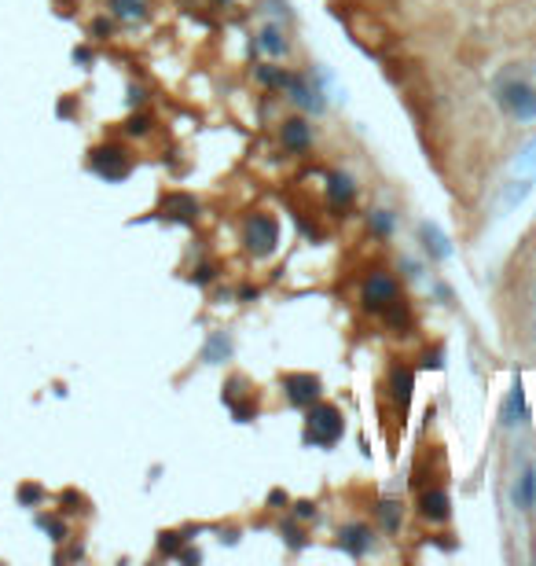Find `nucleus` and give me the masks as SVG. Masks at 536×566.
<instances>
[{
    "mask_svg": "<svg viewBox=\"0 0 536 566\" xmlns=\"http://www.w3.org/2000/svg\"><path fill=\"white\" fill-rule=\"evenodd\" d=\"M92 173H100L103 181H122V176L129 173V158L122 148H115V143H107V148H96L92 151Z\"/></svg>",
    "mask_w": 536,
    "mask_h": 566,
    "instance_id": "39448f33",
    "label": "nucleus"
},
{
    "mask_svg": "<svg viewBox=\"0 0 536 566\" xmlns=\"http://www.w3.org/2000/svg\"><path fill=\"white\" fill-rule=\"evenodd\" d=\"M287 397H290V404H298V409L316 404L320 401V379L316 375H290L287 379Z\"/></svg>",
    "mask_w": 536,
    "mask_h": 566,
    "instance_id": "6e6552de",
    "label": "nucleus"
},
{
    "mask_svg": "<svg viewBox=\"0 0 536 566\" xmlns=\"http://www.w3.org/2000/svg\"><path fill=\"white\" fill-rule=\"evenodd\" d=\"M499 419H503V427H522L529 412H525V390H522V379H514L511 382V390H507V401H503V409H499Z\"/></svg>",
    "mask_w": 536,
    "mask_h": 566,
    "instance_id": "0eeeda50",
    "label": "nucleus"
},
{
    "mask_svg": "<svg viewBox=\"0 0 536 566\" xmlns=\"http://www.w3.org/2000/svg\"><path fill=\"white\" fill-rule=\"evenodd\" d=\"M257 81L268 85V89H283L287 85V74L280 67H272V63H265V67H257Z\"/></svg>",
    "mask_w": 536,
    "mask_h": 566,
    "instance_id": "4be33fe9",
    "label": "nucleus"
},
{
    "mask_svg": "<svg viewBox=\"0 0 536 566\" xmlns=\"http://www.w3.org/2000/svg\"><path fill=\"white\" fill-rule=\"evenodd\" d=\"M536 181H529V176H518V181H511L507 184V191H503V199H499V206L503 210H514L518 202H522L525 195H529V188H532Z\"/></svg>",
    "mask_w": 536,
    "mask_h": 566,
    "instance_id": "a211bd4d",
    "label": "nucleus"
},
{
    "mask_svg": "<svg viewBox=\"0 0 536 566\" xmlns=\"http://www.w3.org/2000/svg\"><path fill=\"white\" fill-rule=\"evenodd\" d=\"M283 148L290 151V155H301L308 143H313V125H308L305 118H290V122H283Z\"/></svg>",
    "mask_w": 536,
    "mask_h": 566,
    "instance_id": "1a4fd4ad",
    "label": "nucleus"
},
{
    "mask_svg": "<svg viewBox=\"0 0 536 566\" xmlns=\"http://www.w3.org/2000/svg\"><path fill=\"white\" fill-rule=\"evenodd\" d=\"M419 511H422V519H430V522H445L448 519V493L445 489H426L419 496Z\"/></svg>",
    "mask_w": 536,
    "mask_h": 566,
    "instance_id": "9b49d317",
    "label": "nucleus"
},
{
    "mask_svg": "<svg viewBox=\"0 0 536 566\" xmlns=\"http://www.w3.org/2000/svg\"><path fill=\"white\" fill-rule=\"evenodd\" d=\"M327 199L334 206H349L356 199V184H353V176L346 173H327Z\"/></svg>",
    "mask_w": 536,
    "mask_h": 566,
    "instance_id": "ddd939ff",
    "label": "nucleus"
},
{
    "mask_svg": "<svg viewBox=\"0 0 536 566\" xmlns=\"http://www.w3.org/2000/svg\"><path fill=\"white\" fill-rule=\"evenodd\" d=\"M202 357H206L209 364H221V361H228V357H232V338L224 335V331L209 335V342H206V349H202Z\"/></svg>",
    "mask_w": 536,
    "mask_h": 566,
    "instance_id": "2eb2a0df",
    "label": "nucleus"
},
{
    "mask_svg": "<svg viewBox=\"0 0 536 566\" xmlns=\"http://www.w3.org/2000/svg\"><path fill=\"white\" fill-rule=\"evenodd\" d=\"M287 96H290V100H294L301 110H313V115H320V110H323V100H320V85H313V81H308V77H298V74H287Z\"/></svg>",
    "mask_w": 536,
    "mask_h": 566,
    "instance_id": "423d86ee",
    "label": "nucleus"
},
{
    "mask_svg": "<svg viewBox=\"0 0 536 566\" xmlns=\"http://www.w3.org/2000/svg\"><path fill=\"white\" fill-rule=\"evenodd\" d=\"M397 298H400V287H397V280L389 276V272H371V276L364 280L360 302H364L367 313H386Z\"/></svg>",
    "mask_w": 536,
    "mask_h": 566,
    "instance_id": "7ed1b4c3",
    "label": "nucleus"
},
{
    "mask_svg": "<svg viewBox=\"0 0 536 566\" xmlns=\"http://www.w3.org/2000/svg\"><path fill=\"white\" fill-rule=\"evenodd\" d=\"M37 526H44L48 533H52V541H67V526H59L52 519H37Z\"/></svg>",
    "mask_w": 536,
    "mask_h": 566,
    "instance_id": "393cba45",
    "label": "nucleus"
},
{
    "mask_svg": "<svg viewBox=\"0 0 536 566\" xmlns=\"http://www.w3.org/2000/svg\"><path fill=\"white\" fill-rule=\"evenodd\" d=\"M217 4H228V0H217Z\"/></svg>",
    "mask_w": 536,
    "mask_h": 566,
    "instance_id": "c85d7f7f",
    "label": "nucleus"
},
{
    "mask_svg": "<svg viewBox=\"0 0 536 566\" xmlns=\"http://www.w3.org/2000/svg\"><path fill=\"white\" fill-rule=\"evenodd\" d=\"M74 59H77V63H89L92 56H89V48H77V52H74Z\"/></svg>",
    "mask_w": 536,
    "mask_h": 566,
    "instance_id": "cd10ccee",
    "label": "nucleus"
},
{
    "mask_svg": "<svg viewBox=\"0 0 536 566\" xmlns=\"http://www.w3.org/2000/svg\"><path fill=\"white\" fill-rule=\"evenodd\" d=\"M412 386H415V375H412L408 368H393V371H389V394H393V401H397L400 412H408Z\"/></svg>",
    "mask_w": 536,
    "mask_h": 566,
    "instance_id": "f8f14e48",
    "label": "nucleus"
},
{
    "mask_svg": "<svg viewBox=\"0 0 536 566\" xmlns=\"http://www.w3.org/2000/svg\"><path fill=\"white\" fill-rule=\"evenodd\" d=\"M514 173H518V176H529V181H536V143H529V148L518 155Z\"/></svg>",
    "mask_w": 536,
    "mask_h": 566,
    "instance_id": "412c9836",
    "label": "nucleus"
},
{
    "mask_svg": "<svg viewBox=\"0 0 536 566\" xmlns=\"http://www.w3.org/2000/svg\"><path fill=\"white\" fill-rule=\"evenodd\" d=\"M496 103L518 122H532L536 118V89L525 85V81H503V85L496 89Z\"/></svg>",
    "mask_w": 536,
    "mask_h": 566,
    "instance_id": "f03ea898",
    "label": "nucleus"
},
{
    "mask_svg": "<svg viewBox=\"0 0 536 566\" xmlns=\"http://www.w3.org/2000/svg\"><path fill=\"white\" fill-rule=\"evenodd\" d=\"M148 125H151L148 115H136V118H129V133H133V136H143V133H148Z\"/></svg>",
    "mask_w": 536,
    "mask_h": 566,
    "instance_id": "a878e982",
    "label": "nucleus"
},
{
    "mask_svg": "<svg viewBox=\"0 0 536 566\" xmlns=\"http://www.w3.org/2000/svg\"><path fill=\"white\" fill-rule=\"evenodd\" d=\"M176 544H184V537H176V533H166V537H162V552H173Z\"/></svg>",
    "mask_w": 536,
    "mask_h": 566,
    "instance_id": "bb28decb",
    "label": "nucleus"
},
{
    "mask_svg": "<svg viewBox=\"0 0 536 566\" xmlns=\"http://www.w3.org/2000/svg\"><path fill=\"white\" fill-rule=\"evenodd\" d=\"M242 236H247V250L254 257H268L275 250V243H280V229H275V221L268 214L247 217V229H242Z\"/></svg>",
    "mask_w": 536,
    "mask_h": 566,
    "instance_id": "20e7f679",
    "label": "nucleus"
},
{
    "mask_svg": "<svg viewBox=\"0 0 536 566\" xmlns=\"http://www.w3.org/2000/svg\"><path fill=\"white\" fill-rule=\"evenodd\" d=\"M419 236H422V247H426V254L430 257H437V262H448L452 257V239L437 229V224H419Z\"/></svg>",
    "mask_w": 536,
    "mask_h": 566,
    "instance_id": "9d476101",
    "label": "nucleus"
},
{
    "mask_svg": "<svg viewBox=\"0 0 536 566\" xmlns=\"http://www.w3.org/2000/svg\"><path fill=\"white\" fill-rule=\"evenodd\" d=\"M371 229H375V236H393V214L389 210H371Z\"/></svg>",
    "mask_w": 536,
    "mask_h": 566,
    "instance_id": "5701e85b",
    "label": "nucleus"
},
{
    "mask_svg": "<svg viewBox=\"0 0 536 566\" xmlns=\"http://www.w3.org/2000/svg\"><path fill=\"white\" fill-rule=\"evenodd\" d=\"M257 44H261V52H268L272 59H280L287 52V41H283V34L275 26H265L261 34H257Z\"/></svg>",
    "mask_w": 536,
    "mask_h": 566,
    "instance_id": "f3484780",
    "label": "nucleus"
},
{
    "mask_svg": "<svg viewBox=\"0 0 536 566\" xmlns=\"http://www.w3.org/2000/svg\"><path fill=\"white\" fill-rule=\"evenodd\" d=\"M148 8H143V0H115V19L122 22H140Z\"/></svg>",
    "mask_w": 536,
    "mask_h": 566,
    "instance_id": "aec40b11",
    "label": "nucleus"
},
{
    "mask_svg": "<svg viewBox=\"0 0 536 566\" xmlns=\"http://www.w3.org/2000/svg\"><path fill=\"white\" fill-rule=\"evenodd\" d=\"M514 500H518L522 511H536V463L525 467V475H522V482H518V489H514Z\"/></svg>",
    "mask_w": 536,
    "mask_h": 566,
    "instance_id": "4468645a",
    "label": "nucleus"
},
{
    "mask_svg": "<svg viewBox=\"0 0 536 566\" xmlns=\"http://www.w3.org/2000/svg\"><path fill=\"white\" fill-rule=\"evenodd\" d=\"M367 537H371L367 526H346L342 529V548L349 555H364L367 552Z\"/></svg>",
    "mask_w": 536,
    "mask_h": 566,
    "instance_id": "dca6fc26",
    "label": "nucleus"
},
{
    "mask_svg": "<svg viewBox=\"0 0 536 566\" xmlns=\"http://www.w3.org/2000/svg\"><path fill=\"white\" fill-rule=\"evenodd\" d=\"M166 214H169L173 221H195V214H199V206H195L188 195H173V199L166 202Z\"/></svg>",
    "mask_w": 536,
    "mask_h": 566,
    "instance_id": "6ab92c4d",
    "label": "nucleus"
},
{
    "mask_svg": "<svg viewBox=\"0 0 536 566\" xmlns=\"http://www.w3.org/2000/svg\"><path fill=\"white\" fill-rule=\"evenodd\" d=\"M379 515H382V522L389 526V529H397V519H400V511H397V504L389 500V504H382L379 508Z\"/></svg>",
    "mask_w": 536,
    "mask_h": 566,
    "instance_id": "b1692460",
    "label": "nucleus"
},
{
    "mask_svg": "<svg viewBox=\"0 0 536 566\" xmlns=\"http://www.w3.org/2000/svg\"><path fill=\"white\" fill-rule=\"evenodd\" d=\"M342 438V412L334 404H316L305 419V445H334Z\"/></svg>",
    "mask_w": 536,
    "mask_h": 566,
    "instance_id": "f257e3e1",
    "label": "nucleus"
}]
</instances>
